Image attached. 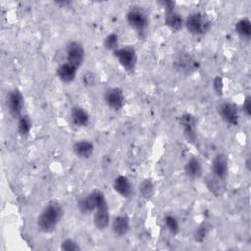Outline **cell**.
I'll return each mask as SVG.
<instances>
[{"label": "cell", "instance_id": "7c38bea8", "mask_svg": "<svg viewBox=\"0 0 251 251\" xmlns=\"http://www.w3.org/2000/svg\"><path fill=\"white\" fill-rule=\"evenodd\" d=\"M114 190L124 198H130L133 194V187L129 179L125 176H118L113 182Z\"/></svg>", "mask_w": 251, "mask_h": 251}, {"label": "cell", "instance_id": "ac0fdd59", "mask_svg": "<svg viewBox=\"0 0 251 251\" xmlns=\"http://www.w3.org/2000/svg\"><path fill=\"white\" fill-rule=\"evenodd\" d=\"M179 124L183 128L184 134L187 139L193 141L195 139V126H196V119L193 115L189 113H185L181 115L179 119Z\"/></svg>", "mask_w": 251, "mask_h": 251}, {"label": "cell", "instance_id": "d4e9b609", "mask_svg": "<svg viewBox=\"0 0 251 251\" xmlns=\"http://www.w3.org/2000/svg\"><path fill=\"white\" fill-rule=\"evenodd\" d=\"M164 224L167 227V229L172 234H177L179 232V222L174 215H166L164 217Z\"/></svg>", "mask_w": 251, "mask_h": 251}, {"label": "cell", "instance_id": "8992f818", "mask_svg": "<svg viewBox=\"0 0 251 251\" xmlns=\"http://www.w3.org/2000/svg\"><path fill=\"white\" fill-rule=\"evenodd\" d=\"M126 22L129 26L138 33H143L147 29L149 24L146 13L138 8H132L127 12Z\"/></svg>", "mask_w": 251, "mask_h": 251}, {"label": "cell", "instance_id": "5b68a950", "mask_svg": "<svg viewBox=\"0 0 251 251\" xmlns=\"http://www.w3.org/2000/svg\"><path fill=\"white\" fill-rule=\"evenodd\" d=\"M66 62L79 69L84 61L85 51L83 45L78 41H70L65 49Z\"/></svg>", "mask_w": 251, "mask_h": 251}, {"label": "cell", "instance_id": "4fadbf2b", "mask_svg": "<svg viewBox=\"0 0 251 251\" xmlns=\"http://www.w3.org/2000/svg\"><path fill=\"white\" fill-rule=\"evenodd\" d=\"M110 224L109 206L105 204L93 212V225L99 230H105Z\"/></svg>", "mask_w": 251, "mask_h": 251}, {"label": "cell", "instance_id": "8fae6325", "mask_svg": "<svg viewBox=\"0 0 251 251\" xmlns=\"http://www.w3.org/2000/svg\"><path fill=\"white\" fill-rule=\"evenodd\" d=\"M175 67L178 72L190 74L198 68V62L189 54L180 53L175 60Z\"/></svg>", "mask_w": 251, "mask_h": 251}, {"label": "cell", "instance_id": "277c9868", "mask_svg": "<svg viewBox=\"0 0 251 251\" xmlns=\"http://www.w3.org/2000/svg\"><path fill=\"white\" fill-rule=\"evenodd\" d=\"M114 56L126 72H134L137 63V55L133 46L126 45L119 47L114 51Z\"/></svg>", "mask_w": 251, "mask_h": 251}, {"label": "cell", "instance_id": "2e32d148", "mask_svg": "<svg viewBox=\"0 0 251 251\" xmlns=\"http://www.w3.org/2000/svg\"><path fill=\"white\" fill-rule=\"evenodd\" d=\"M70 117L72 120V123L78 127H83L86 126L89 124L90 117L88 112L80 107V106H75L71 109L70 112Z\"/></svg>", "mask_w": 251, "mask_h": 251}, {"label": "cell", "instance_id": "4dcf8cb0", "mask_svg": "<svg viewBox=\"0 0 251 251\" xmlns=\"http://www.w3.org/2000/svg\"><path fill=\"white\" fill-rule=\"evenodd\" d=\"M242 110L244 112V114L249 117L251 114V98L249 95H247L244 100H243V104H242Z\"/></svg>", "mask_w": 251, "mask_h": 251}, {"label": "cell", "instance_id": "30bf717a", "mask_svg": "<svg viewBox=\"0 0 251 251\" xmlns=\"http://www.w3.org/2000/svg\"><path fill=\"white\" fill-rule=\"evenodd\" d=\"M211 169L214 176L225 181L228 175V161L226 156L223 153L217 154L212 161Z\"/></svg>", "mask_w": 251, "mask_h": 251}, {"label": "cell", "instance_id": "9c48e42d", "mask_svg": "<svg viewBox=\"0 0 251 251\" xmlns=\"http://www.w3.org/2000/svg\"><path fill=\"white\" fill-rule=\"evenodd\" d=\"M220 117L226 123L232 126H236L239 121V112L236 105L230 102L222 103L218 108Z\"/></svg>", "mask_w": 251, "mask_h": 251}, {"label": "cell", "instance_id": "ba28073f", "mask_svg": "<svg viewBox=\"0 0 251 251\" xmlns=\"http://www.w3.org/2000/svg\"><path fill=\"white\" fill-rule=\"evenodd\" d=\"M7 107L9 113L13 117L19 118L22 116V111L24 108V96L19 89L15 88L9 91L7 94Z\"/></svg>", "mask_w": 251, "mask_h": 251}, {"label": "cell", "instance_id": "44dd1931", "mask_svg": "<svg viewBox=\"0 0 251 251\" xmlns=\"http://www.w3.org/2000/svg\"><path fill=\"white\" fill-rule=\"evenodd\" d=\"M236 33L243 39H249L251 36V22L248 18H242L235 24Z\"/></svg>", "mask_w": 251, "mask_h": 251}, {"label": "cell", "instance_id": "484cf974", "mask_svg": "<svg viewBox=\"0 0 251 251\" xmlns=\"http://www.w3.org/2000/svg\"><path fill=\"white\" fill-rule=\"evenodd\" d=\"M104 47L107 50H111V51H115L116 49L119 48V35L115 32L109 33L105 38H104Z\"/></svg>", "mask_w": 251, "mask_h": 251}, {"label": "cell", "instance_id": "e0dca14e", "mask_svg": "<svg viewBox=\"0 0 251 251\" xmlns=\"http://www.w3.org/2000/svg\"><path fill=\"white\" fill-rule=\"evenodd\" d=\"M165 24L172 31L177 32L184 26V19L182 18L181 14L174 9L166 12Z\"/></svg>", "mask_w": 251, "mask_h": 251}, {"label": "cell", "instance_id": "3957f363", "mask_svg": "<svg viewBox=\"0 0 251 251\" xmlns=\"http://www.w3.org/2000/svg\"><path fill=\"white\" fill-rule=\"evenodd\" d=\"M108 204L104 193L100 190H93L77 202L78 210L83 214L93 213L99 207Z\"/></svg>", "mask_w": 251, "mask_h": 251}, {"label": "cell", "instance_id": "603a6c76", "mask_svg": "<svg viewBox=\"0 0 251 251\" xmlns=\"http://www.w3.org/2000/svg\"><path fill=\"white\" fill-rule=\"evenodd\" d=\"M32 127V121L27 115H22L18 118L17 130L21 136H27Z\"/></svg>", "mask_w": 251, "mask_h": 251}, {"label": "cell", "instance_id": "83f0119b", "mask_svg": "<svg viewBox=\"0 0 251 251\" xmlns=\"http://www.w3.org/2000/svg\"><path fill=\"white\" fill-rule=\"evenodd\" d=\"M60 248L62 250H65V251H77V250H80V246L79 244L75 241L74 239L72 238H66L64 239L62 242H61V246Z\"/></svg>", "mask_w": 251, "mask_h": 251}, {"label": "cell", "instance_id": "6da1fadb", "mask_svg": "<svg viewBox=\"0 0 251 251\" xmlns=\"http://www.w3.org/2000/svg\"><path fill=\"white\" fill-rule=\"evenodd\" d=\"M63 214L64 211L61 204L55 200L50 201L37 217V227L44 233H52L56 230Z\"/></svg>", "mask_w": 251, "mask_h": 251}, {"label": "cell", "instance_id": "cb8c5ba5", "mask_svg": "<svg viewBox=\"0 0 251 251\" xmlns=\"http://www.w3.org/2000/svg\"><path fill=\"white\" fill-rule=\"evenodd\" d=\"M155 186L151 179L147 178L142 180L138 185V192L139 195L144 199H149L154 195Z\"/></svg>", "mask_w": 251, "mask_h": 251}, {"label": "cell", "instance_id": "5bb4252c", "mask_svg": "<svg viewBox=\"0 0 251 251\" xmlns=\"http://www.w3.org/2000/svg\"><path fill=\"white\" fill-rule=\"evenodd\" d=\"M77 69L67 62L60 63L56 69V75L58 78L64 83H70L76 77Z\"/></svg>", "mask_w": 251, "mask_h": 251}, {"label": "cell", "instance_id": "7402d4cb", "mask_svg": "<svg viewBox=\"0 0 251 251\" xmlns=\"http://www.w3.org/2000/svg\"><path fill=\"white\" fill-rule=\"evenodd\" d=\"M206 184L209 190L214 193L215 195H221L224 192L225 186H224V180L220 179L213 174L211 176H208L206 177Z\"/></svg>", "mask_w": 251, "mask_h": 251}, {"label": "cell", "instance_id": "52a82bcc", "mask_svg": "<svg viewBox=\"0 0 251 251\" xmlns=\"http://www.w3.org/2000/svg\"><path fill=\"white\" fill-rule=\"evenodd\" d=\"M104 101L106 105L114 110L120 111L125 105V95L120 87H110L104 93Z\"/></svg>", "mask_w": 251, "mask_h": 251}, {"label": "cell", "instance_id": "7a4b0ae2", "mask_svg": "<svg viewBox=\"0 0 251 251\" xmlns=\"http://www.w3.org/2000/svg\"><path fill=\"white\" fill-rule=\"evenodd\" d=\"M184 26L193 35H203L210 30L212 22L207 15L201 12H193L184 19Z\"/></svg>", "mask_w": 251, "mask_h": 251}, {"label": "cell", "instance_id": "ffe728a7", "mask_svg": "<svg viewBox=\"0 0 251 251\" xmlns=\"http://www.w3.org/2000/svg\"><path fill=\"white\" fill-rule=\"evenodd\" d=\"M184 172H185V175L192 179L199 178L203 173L202 165L200 161L194 157L190 158L184 166Z\"/></svg>", "mask_w": 251, "mask_h": 251}, {"label": "cell", "instance_id": "d6986e66", "mask_svg": "<svg viewBox=\"0 0 251 251\" xmlns=\"http://www.w3.org/2000/svg\"><path fill=\"white\" fill-rule=\"evenodd\" d=\"M129 219L126 215H120L114 218L112 222V230L117 236H124L129 230Z\"/></svg>", "mask_w": 251, "mask_h": 251}, {"label": "cell", "instance_id": "f546056e", "mask_svg": "<svg viewBox=\"0 0 251 251\" xmlns=\"http://www.w3.org/2000/svg\"><path fill=\"white\" fill-rule=\"evenodd\" d=\"M213 88H214L215 92L217 93V95H222L223 94L224 81H223L222 76H220V75L215 76V78L213 79Z\"/></svg>", "mask_w": 251, "mask_h": 251}, {"label": "cell", "instance_id": "f1b7e54d", "mask_svg": "<svg viewBox=\"0 0 251 251\" xmlns=\"http://www.w3.org/2000/svg\"><path fill=\"white\" fill-rule=\"evenodd\" d=\"M208 230L209 229H208L207 225L206 224H202L195 230V232H194V239L196 241H198V242H202L205 239V237H206V235L208 233Z\"/></svg>", "mask_w": 251, "mask_h": 251}, {"label": "cell", "instance_id": "4316f807", "mask_svg": "<svg viewBox=\"0 0 251 251\" xmlns=\"http://www.w3.org/2000/svg\"><path fill=\"white\" fill-rule=\"evenodd\" d=\"M97 78L94 73L86 71L81 75V82L85 87H93L96 84Z\"/></svg>", "mask_w": 251, "mask_h": 251}, {"label": "cell", "instance_id": "9a60e30c", "mask_svg": "<svg viewBox=\"0 0 251 251\" xmlns=\"http://www.w3.org/2000/svg\"><path fill=\"white\" fill-rule=\"evenodd\" d=\"M73 152L80 159H89L94 152V145L87 139H80L73 144Z\"/></svg>", "mask_w": 251, "mask_h": 251}]
</instances>
